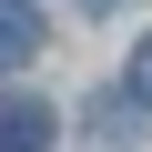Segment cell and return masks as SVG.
I'll return each instance as SVG.
<instances>
[{"label":"cell","instance_id":"277c9868","mask_svg":"<svg viewBox=\"0 0 152 152\" xmlns=\"http://www.w3.org/2000/svg\"><path fill=\"white\" fill-rule=\"evenodd\" d=\"M91 10H122V0H91Z\"/></svg>","mask_w":152,"mask_h":152},{"label":"cell","instance_id":"7a4b0ae2","mask_svg":"<svg viewBox=\"0 0 152 152\" xmlns=\"http://www.w3.org/2000/svg\"><path fill=\"white\" fill-rule=\"evenodd\" d=\"M41 51V0H0V71H20Z\"/></svg>","mask_w":152,"mask_h":152},{"label":"cell","instance_id":"3957f363","mask_svg":"<svg viewBox=\"0 0 152 152\" xmlns=\"http://www.w3.org/2000/svg\"><path fill=\"white\" fill-rule=\"evenodd\" d=\"M132 102H142V112H152V41H142V51H132Z\"/></svg>","mask_w":152,"mask_h":152},{"label":"cell","instance_id":"6da1fadb","mask_svg":"<svg viewBox=\"0 0 152 152\" xmlns=\"http://www.w3.org/2000/svg\"><path fill=\"white\" fill-rule=\"evenodd\" d=\"M61 142V112L41 91H0V152H51Z\"/></svg>","mask_w":152,"mask_h":152}]
</instances>
